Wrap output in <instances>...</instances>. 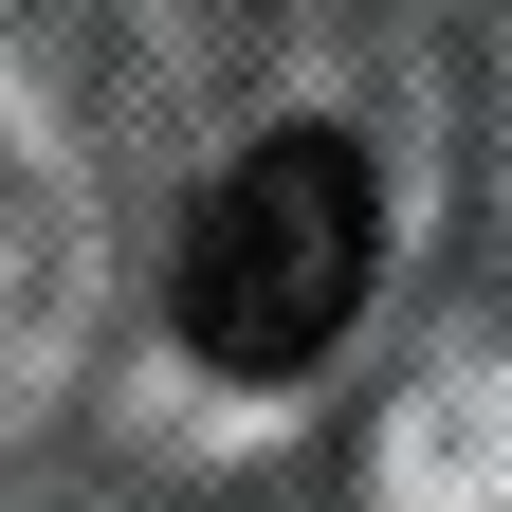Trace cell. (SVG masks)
<instances>
[{
    "label": "cell",
    "instance_id": "6da1fadb",
    "mask_svg": "<svg viewBox=\"0 0 512 512\" xmlns=\"http://www.w3.org/2000/svg\"><path fill=\"white\" fill-rule=\"evenodd\" d=\"M366 275H384L366 147L348 128H256V147L202 183V220H183V348L238 366V384H293L366 311Z\"/></svg>",
    "mask_w": 512,
    "mask_h": 512
}]
</instances>
